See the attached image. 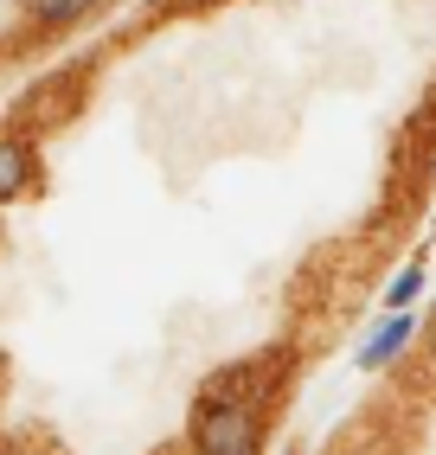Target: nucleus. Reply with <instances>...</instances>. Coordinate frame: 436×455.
I'll use <instances>...</instances> for the list:
<instances>
[{"instance_id":"obj_1","label":"nucleus","mask_w":436,"mask_h":455,"mask_svg":"<svg viewBox=\"0 0 436 455\" xmlns=\"http://www.w3.org/2000/svg\"><path fill=\"white\" fill-rule=\"evenodd\" d=\"M257 443H263L257 404L206 398V404L193 411V449H199V455H257Z\"/></svg>"},{"instance_id":"obj_2","label":"nucleus","mask_w":436,"mask_h":455,"mask_svg":"<svg viewBox=\"0 0 436 455\" xmlns=\"http://www.w3.org/2000/svg\"><path fill=\"white\" fill-rule=\"evenodd\" d=\"M26 187H33V148L0 135V199H20Z\"/></svg>"},{"instance_id":"obj_3","label":"nucleus","mask_w":436,"mask_h":455,"mask_svg":"<svg viewBox=\"0 0 436 455\" xmlns=\"http://www.w3.org/2000/svg\"><path fill=\"white\" fill-rule=\"evenodd\" d=\"M404 340H411V321H404V315H392L379 333H372V340L359 347V366L366 372H379V366H392V359L404 353Z\"/></svg>"},{"instance_id":"obj_4","label":"nucleus","mask_w":436,"mask_h":455,"mask_svg":"<svg viewBox=\"0 0 436 455\" xmlns=\"http://www.w3.org/2000/svg\"><path fill=\"white\" fill-rule=\"evenodd\" d=\"M26 7V20H39V26H71V20H84L97 0H20Z\"/></svg>"},{"instance_id":"obj_5","label":"nucleus","mask_w":436,"mask_h":455,"mask_svg":"<svg viewBox=\"0 0 436 455\" xmlns=\"http://www.w3.org/2000/svg\"><path fill=\"white\" fill-rule=\"evenodd\" d=\"M417 289H424V257H417V263H404V269H398V283L385 289V308L398 315V308H404V301H411Z\"/></svg>"},{"instance_id":"obj_6","label":"nucleus","mask_w":436,"mask_h":455,"mask_svg":"<svg viewBox=\"0 0 436 455\" xmlns=\"http://www.w3.org/2000/svg\"><path fill=\"white\" fill-rule=\"evenodd\" d=\"M430 353H436V315H430Z\"/></svg>"}]
</instances>
